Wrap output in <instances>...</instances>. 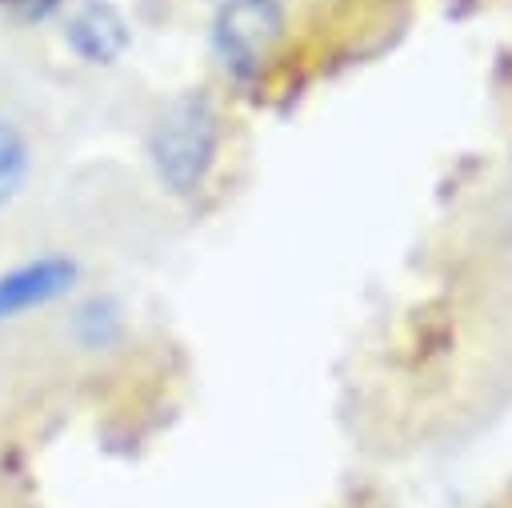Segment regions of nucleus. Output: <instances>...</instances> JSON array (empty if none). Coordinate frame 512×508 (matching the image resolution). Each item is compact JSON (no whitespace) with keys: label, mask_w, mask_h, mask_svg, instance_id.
<instances>
[{"label":"nucleus","mask_w":512,"mask_h":508,"mask_svg":"<svg viewBox=\"0 0 512 508\" xmlns=\"http://www.w3.org/2000/svg\"><path fill=\"white\" fill-rule=\"evenodd\" d=\"M220 144H224V120L204 88H184L168 96L144 132L148 168L160 192L176 200H192L208 188L220 160Z\"/></svg>","instance_id":"f257e3e1"},{"label":"nucleus","mask_w":512,"mask_h":508,"mask_svg":"<svg viewBox=\"0 0 512 508\" xmlns=\"http://www.w3.org/2000/svg\"><path fill=\"white\" fill-rule=\"evenodd\" d=\"M84 260L72 248H24L0 260V332L20 336L36 320H52L84 292Z\"/></svg>","instance_id":"f03ea898"},{"label":"nucleus","mask_w":512,"mask_h":508,"mask_svg":"<svg viewBox=\"0 0 512 508\" xmlns=\"http://www.w3.org/2000/svg\"><path fill=\"white\" fill-rule=\"evenodd\" d=\"M288 16L280 0H220L212 16V56L240 88L256 84L284 40Z\"/></svg>","instance_id":"7ed1b4c3"},{"label":"nucleus","mask_w":512,"mask_h":508,"mask_svg":"<svg viewBox=\"0 0 512 508\" xmlns=\"http://www.w3.org/2000/svg\"><path fill=\"white\" fill-rule=\"evenodd\" d=\"M56 32L64 52L84 68H112L132 48V28L108 0H68Z\"/></svg>","instance_id":"20e7f679"},{"label":"nucleus","mask_w":512,"mask_h":508,"mask_svg":"<svg viewBox=\"0 0 512 508\" xmlns=\"http://www.w3.org/2000/svg\"><path fill=\"white\" fill-rule=\"evenodd\" d=\"M32 180H36V132L16 108L0 104V224H8V216L24 204Z\"/></svg>","instance_id":"39448f33"},{"label":"nucleus","mask_w":512,"mask_h":508,"mask_svg":"<svg viewBox=\"0 0 512 508\" xmlns=\"http://www.w3.org/2000/svg\"><path fill=\"white\" fill-rule=\"evenodd\" d=\"M68 0H0V24L12 32H44L56 28Z\"/></svg>","instance_id":"423d86ee"},{"label":"nucleus","mask_w":512,"mask_h":508,"mask_svg":"<svg viewBox=\"0 0 512 508\" xmlns=\"http://www.w3.org/2000/svg\"><path fill=\"white\" fill-rule=\"evenodd\" d=\"M0 508H24V496L12 492L8 484H0Z\"/></svg>","instance_id":"0eeeda50"}]
</instances>
